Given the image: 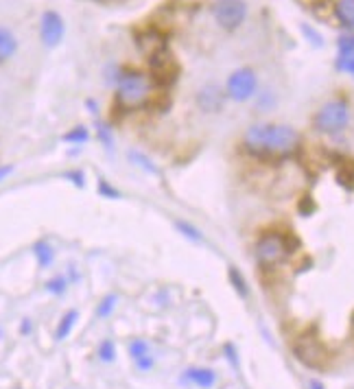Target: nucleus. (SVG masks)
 Returning a JSON list of instances; mask_svg holds the SVG:
<instances>
[{
	"mask_svg": "<svg viewBox=\"0 0 354 389\" xmlns=\"http://www.w3.org/2000/svg\"><path fill=\"white\" fill-rule=\"evenodd\" d=\"M243 149L261 160H284L300 149V134L288 125L256 123L243 134Z\"/></svg>",
	"mask_w": 354,
	"mask_h": 389,
	"instance_id": "nucleus-1",
	"label": "nucleus"
},
{
	"mask_svg": "<svg viewBox=\"0 0 354 389\" xmlns=\"http://www.w3.org/2000/svg\"><path fill=\"white\" fill-rule=\"evenodd\" d=\"M153 94V81L138 70H127L116 81V103L125 109L142 107Z\"/></svg>",
	"mask_w": 354,
	"mask_h": 389,
	"instance_id": "nucleus-2",
	"label": "nucleus"
},
{
	"mask_svg": "<svg viewBox=\"0 0 354 389\" xmlns=\"http://www.w3.org/2000/svg\"><path fill=\"white\" fill-rule=\"evenodd\" d=\"M288 254H291V247H288L286 236L280 232H265L254 245V258L263 269H273L282 265Z\"/></svg>",
	"mask_w": 354,
	"mask_h": 389,
	"instance_id": "nucleus-3",
	"label": "nucleus"
},
{
	"mask_svg": "<svg viewBox=\"0 0 354 389\" xmlns=\"http://www.w3.org/2000/svg\"><path fill=\"white\" fill-rule=\"evenodd\" d=\"M348 123H350V107L341 99H332V101L324 103L317 109V114L313 119L315 129L324 136L341 134L344 129L348 127Z\"/></svg>",
	"mask_w": 354,
	"mask_h": 389,
	"instance_id": "nucleus-4",
	"label": "nucleus"
},
{
	"mask_svg": "<svg viewBox=\"0 0 354 389\" xmlns=\"http://www.w3.org/2000/svg\"><path fill=\"white\" fill-rule=\"evenodd\" d=\"M293 354L302 365L313 367V369H321L328 365V350L315 335L300 337L293 346Z\"/></svg>",
	"mask_w": 354,
	"mask_h": 389,
	"instance_id": "nucleus-5",
	"label": "nucleus"
},
{
	"mask_svg": "<svg viewBox=\"0 0 354 389\" xmlns=\"http://www.w3.org/2000/svg\"><path fill=\"white\" fill-rule=\"evenodd\" d=\"M213 15L223 31H236L247 18L245 0H215Z\"/></svg>",
	"mask_w": 354,
	"mask_h": 389,
	"instance_id": "nucleus-6",
	"label": "nucleus"
},
{
	"mask_svg": "<svg viewBox=\"0 0 354 389\" xmlns=\"http://www.w3.org/2000/svg\"><path fill=\"white\" fill-rule=\"evenodd\" d=\"M259 90V79L252 68H238L228 77V84H225V94L230 96L236 103H245Z\"/></svg>",
	"mask_w": 354,
	"mask_h": 389,
	"instance_id": "nucleus-7",
	"label": "nucleus"
},
{
	"mask_svg": "<svg viewBox=\"0 0 354 389\" xmlns=\"http://www.w3.org/2000/svg\"><path fill=\"white\" fill-rule=\"evenodd\" d=\"M149 66H151V73H153V79L157 81L160 86H171L173 81L180 75V66H177V61L173 57V53L169 51H162L157 53L149 59Z\"/></svg>",
	"mask_w": 354,
	"mask_h": 389,
	"instance_id": "nucleus-8",
	"label": "nucleus"
},
{
	"mask_svg": "<svg viewBox=\"0 0 354 389\" xmlns=\"http://www.w3.org/2000/svg\"><path fill=\"white\" fill-rule=\"evenodd\" d=\"M63 20L57 11H44L42 13V20H40V38L44 42V46L48 48H55L61 40H63Z\"/></svg>",
	"mask_w": 354,
	"mask_h": 389,
	"instance_id": "nucleus-9",
	"label": "nucleus"
},
{
	"mask_svg": "<svg viewBox=\"0 0 354 389\" xmlns=\"http://www.w3.org/2000/svg\"><path fill=\"white\" fill-rule=\"evenodd\" d=\"M138 46H140V51L147 55L149 59L153 57V55H157V53H162V51H167L169 48V44H167V38H164V33L162 31H157V29H153V26H149V29H144L142 33H138Z\"/></svg>",
	"mask_w": 354,
	"mask_h": 389,
	"instance_id": "nucleus-10",
	"label": "nucleus"
},
{
	"mask_svg": "<svg viewBox=\"0 0 354 389\" xmlns=\"http://www.w3.org/2000/svg\"><path fill=\"white\" fill-rule=\"evenodd\" d=\"M197 105L203 112H221L223 107V90L217 86H206L197 94Z\"/></svg>",
	"mask_w": 354,
	"mask_h": 389,
	"instance_id": "nucleus-11",
	"label": "nucleus"
},
{
	"mask_svg": "<svg viewBox=\"0 0 354 389\" xmlns=\"http://www.w3.org/2000/svg\"><path fill=\"white\" fill-rule=\"evenodd\" d=\"M182 381L192 383V385H197L201 389H210L217 383V374L210 367H190V369H186V374L182 376Z\"/></svg>",
	"mask_w": 354,
	"mask_h": 389,
	"instance_id": "nucleus-12",
	"label": "nucleus"
},
{
	"mask_svg": "<svg viewBox=\"0 0 354 389\" xmlns=\"http://www.w3.org/2000/svg\"><path fill=\"white\" fill-rule=\"evenodd\" d=\"M15 51H18V40H15V36L9 29L0 26V63L11 59L15 55Z\"/></svg>",
	"mask_w": 354,
	"mask_h": 389,
	"instance_id": "nucleus-13",
	"label": "nucleus"
},
{
	"mask_svg": "<svg viewBox=\"0 0 354 389\" xmlns=\"http://www.w3.org/2000/svg\"><path fill=\"white\" fill-rule=\"evenodd\" d=\"M334 15L346 29H354V0H337Z\"/></svg>",
	"mask_w": 354,
	"mask_h": 389,
	"instance_id": "nucleus-14",
	"label": "nucleus"
},
{
	"mask_svg": "<svg viewBox=\"0 0 354 389\" xmlns=\"http://www.w3.org/2000/svg\"><path fill=\"white\" fill-rule=\"evenodd\" d=\"M337 177L339 182L348 188H354V160L352 158H344L341 165L337 167Z\"/></svg>",
	"mask_w": 354,
	"mask_h": 389,
	"instance_id": "nucleus-15",
	"label": "nucleus"
},
{
	"mask_svg": "<svg viewBox=\"0 0 354 389\" xmlns=\"http://www.w3.org/2000/svg\"><path fill=\"white\" fill-rule=\"evenodd\" d=\"M228 275H230L232 287L236 289V293H238L240 298H247V296H249V287H247V282H245V278H243V273H240L236 267H230Z\"/></svg>",
	"mask_w": 354,
	"mask_h": 389,
	"instance_id": "nucleus-16",
	"label": "nucleus"
},
{
	"mask_svg": "<svg viewBox=\"0 0 354 389\" xmlns=\"http://www.w3.org/2000/svg\"><path fill=\"white\" fill-rule=\"evenodd\" d=\"M77 317H79V313H77V311H68L66 315H63V317H61V321H59V326H57L55 337H57V339H66V337L70 335L72 326H75Z\"/></svg>",
	"mask_w": 354,
	"mask_h": 389,
	"instance_id": "nucleus-17",
	"label": "nucleus"
},
{
	"mask_svg": "<svg viewBox=\"0 0 354 389\" xmlns=\"http://www.w3.org/2000/svg\"><path fill=\"white\" fill-rule=\"evenodd\" d=\"M36 256H38V263L42 265V267H48L53 263V258H55V252H53V247L48 245V243H38L36 245Z\"/></svg>",
	"mask_w": 354,
	"mask_h": 389,
	"instance_id": "nucleus-18",
	"label": "nucleus"
},
{
	"mask_svg": "<svg viewBox=\"0 0 354 389\" xmlns=\"http://www.w3.org/2000/svg\"><path fill=\"white\" fill-rule=\"evenodd\" d=\"M175 228L180 230L184 236H188L190 241H203L201 232L195 228V225H190V223H186V221H177V223H175Z\"/></svg>",
	"mask_w": 354,
	"mask_h": 389,
	"instance_id": "nucleus-19",
	"label": "nucleus"
},
{
	"mask_svg": "<svg viewBox=\"0 0 354 389\" xmlns=\"http://www.w3.org/2000/svg\"><path fill=\"white\" fill-rule=\"evenodd\" d=\"M130 354L136 361L144 359V356H149V344L142 342V339H136V342H132V346H130Z\"/></svg>",
	"mask_w": 354,
	"mask_h": 389,
	"instance_id": "nucleus-20",
	"label": "nucleus"
},
{
	"mask_svg": "<svg viewBox=\"0 0 354 389\" xmlns=\"http://www.w3.org/2000/svg\"><path fill=\"white\" fill-rule=\"evenodd\" d=\"M114 356H116V348H114V344H111L109 339H105V342L99 346V359L105 361V363H109V361H114Z\"/></svg>",
	"mask_w": 354,
	"mask_h": 389,
	"instance_id": "nucleus-21",
	"label": "nucleus"
},
{
	"mask_svg": "<svg viewBox=\"0 0 354 389\" xmlns=\"http://www.w3.org/2000/svg\"><path fill=\"white\" fill-rule=\"evenodd\" d=\"M63 140L66 142H86L88 140V129L82 127V125H77L75 129H70V132L63 136Z\"/></svg>",
	"mask_w": 354,
	"mask_h": 389,
	"instance_id": "nucleus-22",
	"label": "nucleus"
},
{
	"mask_svg": "<svg viewBox=\"0 0 354 389\" xmlns=\"http://www.w3.org/2000/svg\"><path fill=\"white\" fill-rule=\"evenodd\" d=\"M114 306H116V296H107V298L101 300L99 309H96V315H99V317H107L111 311H114Z\"/></svg>",
	"mask_w": 354,
	"mask_h": 389,
	"instance_id": "nucleus-23",
	"label": "nucleus"
},
{
	"mask_svg": "<svg viewBox=\"0 0 354 389\" xmlns=\"http://www.w3.org/2000/svg\"><path fill=\"white\" fill-rule=\"evenodd\" d=\"M130 158H132V160L136 162V165H138V167H142L144 171H151V173H160V171H157V167H155V165H151V162H149L147 158H144L142 153H138V151H132V153H130Z\"/></svg>",
	"mask_w": 354,
	"mask_h": 389,
	"instance_id": "nucleus-24",
	"label": "nucleus"
},
{
	"mask_svg": "<svg viewBox=\"0 0 354 389\" xmlns=\"http://www.w3.org/2000/svg\"><path fill=\"white\" fill-rule=\"evenodd\" d=\"M46 289L51 291V293H55V296H61L63 291H66V280H63V278H53L51 282L46 284Z\"/></svg>",
	"mask_w": 354,
	"mask_h": 389,
	"instance_id": "nucleus-25",
	"label": "nucleus"
},
{
	"mask_svg": "<svg viewBox=\"0 0 354 389\" xmlns=\"http://www.w3.org/2000/svg\"><path fill=\"white\" fill-rule=\"evenodd\" d=\"M99 192L103 194V197H114V199H116V197H121L118 190H116V188H111V186H109L105 180H101V182H99Z\"/></svg>",
	"mask_w": 354,
	"mask_h": 389,
	"instance_id": "nucleus-26",
	"label": "nucleus"
},
{
	"mask_svg": "<svg viewBox=\"0 0 354 389\" xmlns=\"http://www.w3.org/2000/svg\"><path fill=\"white\" fill-rule=\"evenodd\" d=\"M99 134H101V140H103V144H105V147H111V136H109L107 127H105L103 123L99 125Z\"/></svg>",
	"mask_w": 354,
	"mask_h": 389,
	"instance_id": "nucleus-27",
	"label": "nucleus"
},
{
	"mask_svg": "<svg viewBox=\"0 0 354 389\" xmlns=\"http://www.w3.org/2000/svg\"><path fill=\"white\" fill-rule=\"evenodd\" d=\"M302 29H304V33L309 36V40H311L315 46H321V44H324V42L319 40V33H315V31H311V26H302Z\"/></svg>",
	"mask_w": 354,
	"mask_h": 389,
	"instance_id": "nucleus-28",
	"label": "nucleus"
},
{
	"mask_svg": "<svg viewBox=\"0 0 354 389\" xmlns=\"http://www.w3.org/2000/svg\"><path fill=\"white\" fill-rule=\"evenodd\" d=\"M136 365H138V369H151L153 367V359H151V356H144V359L136 361Z\"/></svg>",
	"mask_w": 354,
	"mask_h": 389,
	"instance_id": "nucleus-29",
	"label": "nucleus"
},
{
	"mask_svg": "<svg viewBox=\"0 0 354 389\" xmlns=\"http://www.w3.org/2000/svg\"><path fill=\"white\" fill-rule=\"evenodd\" d=\"M82 177H84V173H82V171L70 173V180H72V182H77L79 186H84V180H82Z\"/></svg>",
	"mask_w": 354,
	"mask_h": 389,
	"instance_id": "nucleus-30",
	"label": "nucleus"
},
{
	"mask_svg": "<svg viewBox=\"0 0 354 389\" xmlns=\"http://www.w3.org/2000/svg\"><path fill=\"white\" fill-rule=\"evenodd\" d=\"M11 171H13V167H0V182H3Z\"/></svg>",
	"mask_w": 354,
	"mask_h": 389,
	"instance_id": "nucleus-31",
	"label": "nucleus"
},
{
	"mask_svg": "<svg viewBox=\"0 0 354 389\" xmlns=\"http://www.w3.org/2000/svg\"><path fill=\"white\" fill-rule=\"evenodd\" d=\"M309 385H311V389H324V385H321L319 381H311Z\"/></svg>",
	"mask_w": 354,
	"mask_h": 389,
	"instance_id": "nucleus-32",
	"label": "nucleus"
},
{
	"mask_svg": "<svg viewBox=\"0 0 354 389\" xmlns=\"http://www.w3.org/2000/svg\"><path fill=\"white\" fill-rule=\"evenodd\" d=\"M29 328H31V323H29V321H24V323H22V330H24V333H29Z\"/></svg>",
	"mask_w": 354,
	"mask_h": 389,
	"instance_id": "nucleus-33",
	"label": "nucleus"
},
{
	"mask_svg": "<svg viewBox=\"0 0 354 389\" xmlns=\"http://www.w3.org/2000/svg\"><path fill=\"white\" fill-rule=\"evenodd\" d=\"M350 73H352V77H354V66H352V68H350Z\"/></svg>",
	"mask_w": 354,
	"mask_h": 389,
	"instance_id": "nucleus-34",
	"label": "nucleus"
},
{
	"mask_svg": "<svg viewBox=\"0 0 354 389\" xmlns=\"http://www.w3.org/2000/svg\"><path fill=\"white\" fill-rule=\"evenodd\" d=\"M18 389H20V387H18Z\"/></svg>",
	"mask_w": 354,
	"mask_h": 389,
	"instance_id": "nucleus-35",
	"label": "nucleus"
}]
</instances>
